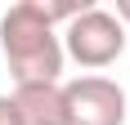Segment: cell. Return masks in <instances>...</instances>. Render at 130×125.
Instances as JSON below:
<instances>
[{
  "instance_id": "7a4b0ae2",
  "label": "cell",
  "mask_w": 130,
  "mask_h": 125,
  "mask_svg": "<svg viewBox=\"0 0 130 125\" xmlns=\"http://www.w3.org/2000/svg\"><path fill=\"white\" fill-rule=\"evenodd\" d=\"M58 36H63V54L76 67L94 72V76L103 72V67H112L126 54V45H130V31L117 23V13L103 9V5H85Z\"/></svg>"
},
{
  "instance_id": "277c9868",
  "label": "cell",
  "mask_w": 130,
  "mask_h": 125,
  "mask_svg": "<svg viewBox=\"0 0 130 125\" xmlns=\"http://www.w3.org/2000/svg\"><path fill=\"white\" fill-rule=\"evenodd\" d=\"M23 125H63V85H13Z\"/></svg>"
},
{
  "instance_id": "6da1fadb",
  "label": "cell",
  "mask_w": 130,
  "mask_h": 125,
  "mask_svg": "<svg viewBox=\"0 0 130 125\" xmlns=\"http://www.w3.org/2000/svg\"><path fill=\"white\" fill-rule=\"evenodd\" d=\"M90 0H18L0 13V54L13 85H63V36Z\"/></svg>"
},
{
  "instance_id": "5b68a950",
  "label": "cell",
  "mask_w": 130,
  "mask_h": 125,
  "mask_svg": "<svg viewBox=\"0 0 130 125\" xmlns=\"http://www.w3.org/2000/svg\"><path fill=\"white\" fill-rule=\"evenodd\" d=\"M0 125H23V116L13 107V94H0Z\"/></svg>"
},
{
  "instance_id": "3957f363",
  "label": "cell",
  "mask_w": 130,
  "mask_h": 125,
  "mask_svg": "<svg viewBox=\"0 0 130 125\" xmlns=\"http://www.w3.org/2000/svg\"><path fill=\"white\" fill-rule=\"evenodd\" d=\"M130 98L112 76H72L63 80V125H126Z\"/></svg>"
},
{
  "instance_id": "8992f818",
  "label": "cell",
  "mask_w": 130,
  "mask_h": 125,
  "mask_svg": "<svg viewBox=\"0 0 130 125\" xmlns=\"http://www.w3.org/2000/svg\"><path fill=\"white\" fill-rule=\"evenodd\" d=\"M112 13H117V23L130 31V0H117V5H112Z\"/></svg>"
}]
</instances>
